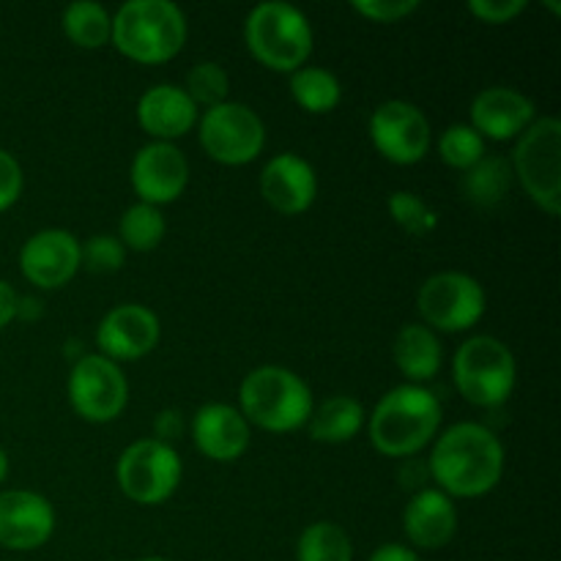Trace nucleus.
Segmentation results:
<instances>
[{"label": "nucleus", "mask_w": 561, "mask_h": 561, "mask_svg": "<svg viewBox=\"0 0 561 561\" xmlns=\"http://www.w3.org/2000/svg\"><path fill=\"white\" fill-rule=\"evenodd\" d=\"M403 531L420 551H438L458 535V510L438 488H422L403 510Z\"/></svg>", "instance_id": "nucleus-21"}, {"label": "nucleus", "mask_w": 561, "mask_h": 561, "mask_svg": "<svg viewBox=\"0 0 561 561\" xmlns=\"http://www.w3.org/2000/svg\"><path fill=\"white\" fill-rule=\"evenodd\" d=\"M367 561H422V559L416 557L414 548L400 546V542H387V546H378Z\"/></svg>", "instance_id": "nucleus-37"}, {"label": "nucleus", "mask_w": 561, "mask_h": 561, "mask_svg": "<svg viewBox=\"0 0 561 561\" xmlns=\"http://www.w3.org/2000/svg\"><path fill=\"white\" fill-rule=\"evenodd\" d=\"M184 91L195 102L197 110H211L217 104L228 102L230 77L225 66L214 64V60H201V64L186 71Z\"/></svg>", "instance_id": "nucleus-30"}, {"label": "nucleus", "mask_w": 561, "mask_h": 561, "mask_svg": "<svg viewBox=\"0 0 561 561\" xmlns=\"http://www.w3.org/2000/svg\"><path fill=\"white\" fill-rule=\"evenodd\" d=\"M44 316V301L36 299V296H20L16 299V318L20 321H38Z\"/></svg>", "instance_id": "nucleus-39"}, {"label": "nucleus", "mask_w": 561, "mask_h": 561, "mask_svg": "<svg viewBox=\"0 0 561 561\" xmlns=\"http://www.w3.org/2000/svg\"><path fill=\"white\" fill-rule=\"evenodd\" d=\"M261 195L283 217H299L318 197L316 168L294 151L277 153L261 170Z\"/></svg>", "instance_id": "nucleus-18"}, {"label": "nucleus", "mask_w": 561, "mask_h": 561, "mask_svg": "<svg viewBox=\"0 0 561 561\" xmlns=\"http://www.w3.org/2000/svg\"><path fill=\"white\" fill-rule=\"evenodd\" d=\"M66 392L75 414L91 425H110L129 403V381L124 370L102 354H82L71 365Z\"/></svg>", "instance_id": "nucleus-11"}, {"label": "nucleus", "mask_w": 561, "mask_h": 561, "mask_svg": "<svg viewBox=\"0 0 561 561\" xmlns=\"http://www.w3.org/2000/svg\"><path fill=\"white\" fill-rule=\"evenodd\" d=\"M387 208L389 217L394 219V225H398L405 236H411V239H425V236H431L433 230L438 228L436 208L427 206L416 192H392L387 201Z\"/></svg>", "instance_id": "nucleus-29"}, {"label": "nucleus", "mask_w": 561, "mask_h": 561, "mask_svg": "<svg viewBox=\"0 0 561 561\" xmlns=\"http://www.w3.org/2000/svg\"><path fill=\"white\" fill-rule=\"evenodd\" d=\"M20 272L38 290L64 288L80 272V241L69 230H38L22 244Z\"/></svg>", "instance_id": "nucleus-15"}, {"label": "nucleus", "mask_w": 561, "mask_h": 561, "mask_svg": "<svg viewBox=\"0 0 561 561\" xmlns=\"http://www.w3.org/2000/svg\"><path fill=\"white\" fill-rule=\"evenodd\" d=\"M137 561H168V559H162V557H148V559H137Z\"/></svg>", "instance_id": "nucleus-41"}, {"label": "nucleus", "mask_w": 561, "mask_h": 561, "mask_svg": "<svg viewBox=\"0 0 561 561\" xmlns=\"http://www.w3.org/2000/svg\"><path fill=\"white\" fill-rule=\"evenodd\" d=\"M365 427V405L351 394H332L312 409L307 431L312 442L348 444Z\"/></svg>", "instance_id": "nucleus-23"}, {"label": "nucleus", "mask_w": 561, "mask_h": 561, "mask_svg": "<svg viewBox=\"0 0 561 561\" xmlns=\"http://www.w3.org/2000/svg\"><path fill=\"white\" fill-rule=\"evenodd\" d=\"M186 431V420L179 409H164L159 411L157 420H153V442H162L168 447H173Z\"/></svg>", "instance_id": "nucleus-36"}, {"label": "nucleus", "mask_w": 561, "mask_h": 561, "mask_svg": "<svg viewBox=\"0 0 561 561\" xmlns=\"http://www.w3.org/2000/svg\"><path fill=\"white\" fill-rule=\"evenodd\" d=\"M510 168L535 206L548 217L561 211V121L553 115L537 118L515 140Z\"/></svg>", "instance_id": "nucleus-7"}, {"label": "nucleus", "mask_w": 561, "mask_h": 561, "mask_svg": "<svg viewBox=\"0 0 561 561\" xmlns=\"http://www.w3.org/2000/svg\"><path fill=\"white\" fill-rule=\"evenodd\" d=\"M137 124L151 137L153 142H173L192 131L201 118V110L195 107L186 91L173 82L153 85L137 99Z\"/></svg>", "instance_id": "nucleus-20"}, {"label": "nucleus", "mask_w": 561, "mask_h": 561, "mask_svg": "<svg viewBox=\"0 0 561 561\" xmlns=\"http://www.w3.org/2000/svg\"><path fill=\"white\" fill-rule=\"evenodd\" d=\"M442 420V403L431 389L400 383L378 400L367 420V433L383 458L411 460L436 442Z\"/></svg>", "instance_id": "nucleus-2"}, {"label": "nucleus", "mask_w": 561, "mask_h": 561, "mask_svg": "<svg viewBox=\"0 0 561 561\" xmlns=\"http://www.w3.org/2000/svg\"><path fill=\"white\" fill-rule=\"evenodd\" d=\"M168 233V219L162 208L148 206V203H131L118 222V241L124 250L131 252H153L164 241Z\"/></svg>", "instance_id": "nucleus-27"}, {"label": "nucleus", "mask_w": 561, "mask_h": 561, "mask_svg": "<svg viewBox=\"0 0 561 561\" xmlns=\"http://www.w3.org/2000/svg\"><path fill=\"white\" fill-rule=\"evenodd\" d=\"M162 337V323L157 312L146 305H118L99 321L96 348L110 362H137L146 359Z\"/></svg>", "instance_id": "nucleus-14"}, {"label": "nucleus", "mask_w": 561, "mask_h": 561, "mask_svg": "<svg viewBox=\"0 0 561 561\" xmlns=\"http://www.w3.org/2000/svg\"><path fill=\"white\" fill-rule=\"evenodd\" d=\"M290 96L305 113L329 115L343 102V82L323 66H301L290 75Z\"/></svg>", "instance_id": "nucleus-24"}, {"label": "nucleus", "mask_w": 561, "mask_h": 561, "mask_svg": "<svg viewBox=\"0 0 561 561\" xmlns=\"http://www.w3.org/2000/svg\"><path fill=\"white\" fill-rule=\"evenodd\" d=\"M192 442L203 458L214 463H233L250 449L252 427L236 405L206 403L190 422Z\"/></svg>", "instance_id": "nucleus-19"}, {"label": "nucleus", "mask_w": 561, "mask_h": 561, "mask_svg": "<svg viewBox=\"0 0 561 561\" xmlns=\"http://www.w3.org/2000/svg\"><path fill=\"white\" fill-rule=\"evenodd\" d=\"M370 140L387 162L409 168L422 162L433 146L427 115L405 99L381 102L370 115Z\"/></svg>", "instance_id": "nucleus-12"}, {"label": "nucleus", "mask_w": 561, "mask_h": 561, "mask_svg": "<svg viewBox=\"0 0 561 561\" xmlns=\"http://www.w3.org/2000/svg\"><path fill=\"white\" fill-rule=\"evenodd\" d=\"M420 0H354L351 9L376 25H394L420 11Z\"/></svg>", "instance_id": "nucleus-33"}, {"label": "nucleus", "mask_w": 561, "mask_h": 561, "mask_svg": "<svg viewBox=\"0 0 561 561\" xmlns=\"http://www.w3.org/2000/svg\"><path fill=\"white\" fill-rule=\"evenodd\" d=\"M5 477H9V455L5 449H0V485L5 482Z\"/></svg>", "instance_id": "nucleus-40"}, {"label": "nucleus", "mask_w": 561, "mask_h": 561, "mask_svg": "<svg viewBox=\"0 0 561 561\" xmlns=\"http://www.w3.org/2000/svg\"><path fill=\"white\" fill-rule=\"evenodd\" d=\"M453 381L466 403L499 409L518 387V362L507 343L491 334H474L455 351Z\"/></svg>", "instance_id": "nucleus-6"}, {"label": "nucleus", "mask_w": 561, "mask_h": 561, "mask_svg": "<svg viewBox=\"0 0 561 561\" xmlns=\"http://www.w3.org/2000/svg\"><path fill=\"white\" fill-rule=\"evenodd\" d=\"M55 507L36 491L0 493V546L9 551H36L55 535Z\"/></svg>", "instance_id": "nucleus-16"}, {"label": "nucleus", "mask_w": 561, "mask_h": 561, "mask_svg": "<svg viewBox=\"0 0 561 561\" xmlns=\"http://www.w3.org/2000/svg\"><path fill=\"white\" fill-rule=\"evenodd\" d=\"M197 137L208 159L228 168L255 162L266 148V126L261 115L244 102H222L203 110L197 118Z\"/></svg>", "instance_id": "nucleus-8"}, {"label": "nucleus", "mask_w": 561, "mask_h": 561, "mask_svg": "<svg viewBox=\"0 0 561 561\" xmlns=\"http://www.w3.org/2000/svg\"><path fill=\"white\" fill-rule=\"evenodd\" d=\"M436 148L442 162L447 164V168L460 170V173L474 168V164L485 157V140H482L469 124L447 126V129L442 131V137H438Z\"/></svg>", "instance_id": "nucleus-31"}, {"label": "nucleus", "mask_w": 561, "mask_h": 561, "mask_svg": "<svg viewBox=\"0 0 561 561\" xmlns=\"http://www.w3.org/2000/svg\"><path fill=\"white\" fill-rule=\"evenodd\" d=\"M392 356L405 383H414V387H425L444 367V348L438 343V334L425 323H405L394 337Z\"/></svg>", "instance_id": "nucleus-22"}, {"label": "nucleus", "mask_w": 561, "mask_h": 561, "mask_svg": "<svg viewBox=\"0 0 561 561\" xmlns=\"http://www.w3.org/2000/svg\"><path fill=\"white\" fill-rule=\"evenodd\" d=\"M131 190L148 206H170L190 186V162L175 142H146L129 168Z\"/></svg>", "instance_id": "nucleus-13"}, {"label": "nucleus", "mask_w": 561, "mask_h": 561, "mask_svg": "<svg viewBox=\"0 0 561 561\" xmlns=\"http://www.w3.org/2000/svg\"><path fill=\"white\" fill-rule=\"evenodd\" d=\"M296 561H354V542L334 520H316L296 540Z\"/></svg>", "instance_id": "nucleus-28"}, {"label": "nucleus", "mask_w": 561, "mask_h": 561, "mask_svg": "<svg viewBox=\"0 0 561 561\" xmlns=\"http://www.w3.org/2000/svg\"><path fill=\"white\" fill-rule=\"evenodd\" d=\"M16 299L20 294L5 279H0V329H5L16 318Z\"/></svg>", "instance_id": "nucleus-38"}, {"label": "nucleus", "mask_w": 561, "mask_h": 561, "mask_svg": "<svg viewBox=\"0 0 561 561\" xmlns=\"http://www.w3.org/2000/svg\"><path fill=\"white\" fill-rule=\"evenodd\" d=\"M244 44L252 58L268 71L294 75L310 60L316 33L305 11L283 0H268L247 14Z\"/></svg>", "instance_id": "nucleus-5"}, {"label": "nucleus", "mask_w": 561, "mask_h": 561, "mask_svg": "<svg viewBox=\"0 0 561 561\" xmlns=\"http://www.w3.org/2000/svg\"><path fill=\"white\" fill-rule=\"evenodd\" d=\"M190 22L170 0H129L113 14V44L124 58L142 66L168 64L184 49Z\"/></svg>", "instance_id": "nucleus-3"}, {"label": "nucleus", "mask_w": 561, "mask_h": 561, "mask_svg": "<svg viewBox=\"0 0 561 561\" xmlns=\"http://www.w3.org/2000/svg\"><path fill=\"white\" fill-rule=\"evenodd\" d=\"M471 129L482 137V140H518L526 129L537 121L535 102L518 88L507 85H491L482 88L471 102Z\"/></svg>", "instance_id": "nucleus-17"}, {"label": "nucleus", "mask_w": 561, "mask_h": 561, "mask_svg": "<svg viewBox=\"0 0 561 561\" xmlns=\"http://www.w3.org/2000/svg\"><path fill=\"white\" fill-rule=\"evenodd\" d=\"M60 27L66 38L80 49H102L113 38V16L93 0H77L66 5L60 14Z\"/></svg>", "instance_id": "nucleus-25"}, {"label": "nucleus", "mask_w": 561, "mask_h": 561, "mask_svg": "<svg viewBox=\"0 0 561 561\" xmlns=\"http://www.w3.org/2000/svg\"><path fill=\"white\" fill-rule=\"evenodd\" d=\"M488 307L480 279L466 272H438L422 283L416 294V310L422 323L433 332H469L482 321Z\"/></svg>", "instance_id": "nucleus-10"}, {"label": "nucleus", "mask_w": 561, "mask_h": 561, "mask_svg": "<svg viewBox=\"0 0 561 561\" xmlns=\"http://www.w3.org/2000/svg\"><path fill=\"white\" fill-rule=\"evenodd\" d=\"M316 398L299 373L283 365H261L239 387V411L250 427L266 433H294L307 427Z\"/></svg>", "instance_id": "nucleus-4"}, {"label": "nucleus", "mask_w": 561, "mask_h": 561, "mask_svg": "<svg viewBox=\"0 0 561 561\" xmlns=\"http://www.w3.org/2000/svg\"><path fill=\"white\" fill-rule=\"evenodd\" d=\"M504 444L480 422H458L436 436L427 460V474L449 499L488 496L502 482Z\"/></svg>", "instance_id": "nucleus-1"}, {"label": "nucleus", "mask_w": 561, "mask_h": 561, "mask_svg": "<svg viewBox=\"0 0 561 561\" xmlns=\"http://www.w3.org/2000/svg\"><path fill=\"white\" fill-rule=\"evenodd\" d=\"M466 9L485 25H510L529 9V3L526 0H469Z\"/></svg>", "instance_id": "nucleus-34"}, {"label": "nucleus", "mask_w": 561, "mask_h": 561, "mask_svg": "<svg viewBox=\"0 0 561 561\" xmlns=\"http://www.w3.org/2000/svg\"><path fill=\"white\" fill-rule=\"evenodd\" d=\"M22 184H25V175H22L16 157L0 148V211H9L20 201Z\"/></svg>", "instance_id": "nucleus-35"}, {"label": "nucleus", "mask_w": 561, "mask_h": 561, "mask_svg": "<svg viewBox=\"0 0 561 561\" xmlns=\"http://www.w3.org/2000/svg\"><path fill=\"white\" fill-rule=\"evenodd\" d=\"M184 463L175 447L153 438H140L121 453L115 463V482L129 502L142 507L164 504L181 485Z\"/></svg>", "instance_id": "nucleus-9"}, {"label": "nucleus", "mask_w": 561, "mask_h": 561, "mask_svg": "<svg viewBox=\"0 0 561 561\" xmlns=\"http://www.w3.org/2000/svg\"><path fill=\"white\" fill-rule=\"evenodd\" d=\"M513 168H510V159L504 157H482L474 168H469L463 173V195L469 197L474 206L480 208H493L510 195L513 190Z\"/></svg>", "instance_id": "nucleus-26"}, {"label": "nucleus", "mask_w": 561, "mask_h": 561, "mask_svg": "<svg viewBox=\"0 0 561 561\" xmlns=\"http://www.w3.org/2000/svg\"><path fill=\"white\" fill-rule=\"evenodd\" d=\"M126 263V250L118 236H91L80 244V268L91 274H115Z\"/></svg>", "instance_id": "nucleus-32"}]
</instances>
